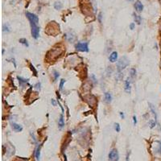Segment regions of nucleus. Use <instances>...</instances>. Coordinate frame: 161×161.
I'll return each mask as SVG.
<instances>
[{"label": "nucleus", "mask_w": 161, "mask_h": 161, "mask_svg": "<svg viewBox=\"0 0 161 161\" xmlns=\"http://www.w3.org/2000/svg\"><path fill=\"white\" fill-rule=\"evenodd\" d=\"M63 53V50L60 48H54L52 49L48 52L47 54V59L50 60H57L58 57L61 56Z\"/></svg>", "instance_id": "1"}, {"label": "nucleus", "mask_w": 161, "mask_h": 161, "mask_svg": "<svg viewBox=\"0 0 161 161\" xmlns=\"http://www.w3.org/2000/svg\"><path fill=\"white\" fill-rule=\"evenodd\" d=\"M128 65H129V60L127 59L126 57H121L120 59L118 60V63H117L118 70V71L123 70V69H124Z\"/></svg>", "instance_id": "2"}, {"label": "nucleus", "mask_w": 161, "mask_h": 161, "mask_svg": "<svg viewBox=\"0 0 161 161\" xmlns=\"http://www.w3.org/2000/svg\"><path fill=\"white\" fill-rule=\"evenodd\" d=\"M30 23H31V27H32V35L34 39H36L39 37V34H40V28L36 25V23L32 21H30Z\"/></svg>", "instance_id": "3"}, {"label": "nucleus", "mask_w": 161, "mask_h": 161, "mask_svg": "<svg viewBox=\"0 0 161 161\" xmlns=\"http://www.w3.org/2000/svg\"><path fill=\"white\" fill-rule=\"evenodd\" d=\"M76 48L80 52H89L88 43L86 42H78L76 44Z\"/></svg>", "instance_id": "4"}, {"label": "nucleus", "mask_w": 161, "mask_h": 161, "mask_svg": "<svg viewBox=\"0 0 161 161\" xmlns=\"http://www.w3.org/2000/svg\"><path fill=\"white\" fill-rule=\"evenodd\" d=\"M109 160L110 161H118L119 160V155H118V152L116 149H113L111 151H110L109 155Z\"/></svg>", "instance_id": "5"}, {"label": "nucleus", "mask_w": 161, "mask_h": 161, "mask_svg": "<svg viewBox=\"0 0 161 161\" xmlns=\"http://www.w3.org/2000/svg\"><path fill=\"white\" fill-rule=\"evenodd\" d=\"M26 16L27 17V19H29V21H32V22H35V23H38L39 21V18L38 16H36L35 14H32V13H30V12H26Z\"/></svg>", "instance_id": "6"}, {"label": "nucleus", "mask_w": 161, "mask_h": 161, "mask_svg": "<svg viewBox=\"0 0 161 161\" xmlns=\"http://www.w3.org/2000/svg\"><path fill=\"white\" fill-rule=\"evenodd\" d=\"M135 7L138 12H141L143 9V5L141 3L140 1H136L135 3Z\"/></svg>", "instance_id": "7"}, {"label": "nucleus", "mask_w": 161, "mask_h": 161, "mask_svg": "<svg viewBox=\"0 0 161 161\" xmlns=\"http://www.w3.org/2000/svg\"><path fill=\"white\" fill-rule=\"evenodd\" d=\"M117 58H118V52H113L110 55L109 60H110V62H115L116 60H117Z\"/></svg>", "instance_id": "8"}, {"label": "nucleus", "mask_w": 161, "mask_h": 161, "mask_svg": "<svg viewBox=\"0 0 161 161\" xmlns=\"http://www.w3.org/2000/svg\"><path fill=\"white\" fill-rule=\"evenodd\" d=\"M12 129L13 130H15L16 132H19V131H22V130H23V127L20 125H19L17 123H12Z\"/></svg>", "instance_id": "9"}, {"label": "nucleus", "mask_w": 161, "mask_h": 161, "mask_svg": "<svg viewBox=\"0 0 161 161\" xmlns=\"http://www.w3.org/2000/svg\"><path fill=\"white\" fill-rule=\"evenodd\" d=\"M125 90H126V92H130V83L129 81V78H127L126 82H125Z\"/></svg>", "instance_id": "10"}, {"label": "nucleus", "mask_w": 161, "mask_h": 161, "mask_svg": "<svg viewBox=\"0 0 161 161\" xmlns=\"http://www.w3.org/2000/svg\"><path fill=\"white\" fill-rule=\"evenodd\" d=\"M58 125H59V128L60 129H62L64 126H65V122H64V118H63V115H61L59 119V122H58Z\"/></svg>", "instance_id": "11"}, {"label": "nucleus", "mask_w": 161, "mask_h": 161, "mask_svg": "<svg viewBox=\"0 0 161 161\" xmlns=\"http://www.w3.org/2000/svg\"><path fill=\"white\" fill-rule=\"evenodd\" d=\"M105 102H106L107 103H110V102H111V100H112L111 94H110V93H105Z\"/></svg>", "instance_id": "12"}, {"label": "nucleus", "mask_w": 161, "mask_h": 161, "mask_svg": "<svg viewBox=\"0 0 161 161\" xmlns=\"http://www.w3.org/2000/svg\"><path fill=\"white\" fill-rule=\"evenodd\" d=\"M42 147V144H40V146L38 147L36 149V151H35V157H36L37 160H40V148Z\"/></svg>", "instance_id": "13"}, {"label": "nucleus", "mask_w": 161, "mask_h": 161, "mask_svg": "<svg viewBox=\"0 0 161 161\" xmlns=\"http://www.w3.org/2000/svg\"><path fill=\"white\" fill-rule=\"evenodd\" d=\"M65 38L67 39L69 41H71V42H73L75 39H76V36H75V35H73L70 33V34H66L65 35Z\"/></svg>", "instance_id": "14"}, {"label": "nucleus", "mask_w": 161, "mask_h": 161, "mask_svg": "<svg viewBox=\"0 0 161 161\" xmlns=\"http://www.w3.org/2000/svg\"><path fill=\"white\" fill-rule=\"evenodd\" d=\"M62 7H63V5H62V3L61 2H55V4H54V8L56 10H60L62 8Z\"/></svg>", "instance_id": "15"}, {"label": "nucleus", "mask_w": 161, "mask_h": 161, "mask_svg": "<svg viewBox=\"0 0 161 161\" xmlns=\"http://www.w3.org/2000/svg\"><path fill=\"white\" fill-rule=\"evenodd\" d=\"M17 78H18L19 82V84H20V85L26 84V83H27V81L29 80L28 79H23V78H22V77H17Z\"/></svg>", "instance_id": "16"}, {"label": "nucleus", "mask_w": 161, "mask_h": 161, "mask_svg": "<svg viewBox=\"0 0 161 161\" xmlns=\"http://www.w3.org/2000/svg\"><path fill=\"white\" fill-rule=\"evenodd\" d=\"M149 105H150V109H151V112L153 113V115H154V116H155V121L156 122V121H157V115H156V112H155V109H154L153 105H152L151 104H149Z\"/></svg>", "instance_id": "17"}, {"label": "nucleus", "mask_w": 161, "mask_h": 161, "mask_svg": "<svg viewBox=\"0 0 161 161\" xmlns=\"http://www.w3.org/2000/svg\"><path fill=\"white\" fill-rule=\"evenodd\" d=\"M134 19H135V21L138 24H140L141 23V17L139 15H137L134 14Z\"/></svg>", "instance_id": "18"}, {"label": "nucleus", "mask_w": 161, "mask_h": 161, "mask_svg": "<svg viewBox=\"0 0 161 161\" xmlns=\"http://www.w3.org/2000/svg\"><path fill=\"white\" fill-rule=\"evenodd\" d=\"M19 43L24 44V45L27 46V47L29 46V44H28V43H27V40H26V39H20V40H19Z\"/></svg>", "instance_id": "19"}, {"label": "nucleus", "mask_w": 161, "mask_h": 161, "mask_svg": "<svg viewBox=\"0 0 161 161\" xmlns=\"http://www.w3.org/2000/svg\"><path fill=\"white\" fill-rule=\"evenodd\" d=\"M135 74H136V70H135V69H130V77H134L135 76Z\"/></svg>", "instance_id": "20"}, {"label": "nucleus", "mask_w": 161, "mask_h": 161, "mask_svg": "<svg viewBox=\"0 0 161 161\" xmlns=\"http://www.w3.org/2000/svg\"><path fill=\"white\" fill-rule=\"evenodd\" d=\"M53 75H54V80H57V78L59 77V76H60V74H59V73L58 72H57V71H54L53 72Z\"/></svg>", "instance_id": "21"}, {"label": "nucleus", "mask_w": 161, "mask_h": 161, "mask_svg": "<svg viewBox=\"0 0 161 161\" xmlns=\"http://www.w3.org/2000/svg\"><path fill=\"white\" fill-rule=\"evenodd\" d=\"M159 143V145H158V148L156 149V152L159 154H161V142H158Z\"/></svg>", "instance_id": "22"}, {"label": "nucleus", "mask_w": 161, "mask_h": 161, "mask_svg": "<svg viewBox=\"0 0 161 161\" xmlns=\"http://www.w3.org/2000/svg\"><path fill=\"white\" fill-rule=\"evenodd\" d=\"M115 128L116 131H117V132L120 131V126H119L118 123H115Z\"/></svg>", "instance_id": "23"}, {"label": "nucleus", "mask_w": 161, "mask_h": 161, "mask_svg": "<svg viewBox=\"0 0 161 161\" xmlns=\"http://www.w3.org/2000/svg\"><path fill=\"white\" fill-rule=\"evenodd\" d=\"M65 80L62 79L61 80H60V90H62L63 89V86H64V84H65Z\"/></svg>", "instance_id": "24"}, {"label": "nucleus", "mask_w": 161, "mask_h": 161, "mask_svg": "<svg viewBox=\"0 0 161 161\" xmlns=\"http://www.w3.org/2000/svg\"><path fill=\"white\" fill-rule=\"evenodd\" d=\"M155 123H156L155 121H151L150 122V127H151V128H153V127L155 126Z\"/></svg>", "instance_id": "25"}, {"label": "nucleus", "mask_w": 161, "mask_h": 161, "mask_svg": "<svg viewBox=\"0 0 161 161\" xmlns=\"http://www.w3.org/2000/svg\"><path fill=\"white\" fill-rule=\"evenodd\" d=\"M3 32H10V30H9V27H8V26H6V25H3Z\"/></svg>", "instance_id": "26"}, {"label": "nucleus", "mask_w": 161, "mask_h": 161, "mask_svg": "<svg viewBox=\"0 0 161 161\" xmlns=\"http://www.w3.org/2000/svg\"><path fill=\"white\" fill-rule=\"evenodd\" d=\"M130 28L131 29V30H134V28H135V23H130Z\"/></svg>", "instance_id": "27"}, {"label": "nucleus", "mask_w": 161, "mask_h": 161, "mask_svg": "<svg viewBox=\"0 0 161 161\" xmlns=\"http://www.w3.org/2000/svg\"><path fill=\"white\" fill-rule=\"evenodd\" d=\"M35 88H36L37 90H40V83H37V84L35 85Z\"/></svg>", "instance_id": "28"}, {"label": "nucleus", "mask_w": 161, "mask_h": 161, "mask_svg": "<svg viewBox=\"0 0 161 161\" xmlns=\"http://www.w3.org/2000/svg\"><path fill=\"white\" fill-rule=\"evenodd\" d=\"M133 121H134V124L136 125V123H137V119H136V117H135V116H134V117H133Z\"/></svg>", "instance_id": "29"}, {"label": "nucleus", "mask_w": 161, "mask_h": 161, "mask_svg": "<svg viewBox=\"0 0 161 161\" xmlns=\"http://www.w3.org/2000/svg\"><path fill=\"white\" fill-rule=\"evenodd\" d=\"M98 19H99V22L100 23H102V14L100 13L99 15H98Z\"/></svg>", "instance_id": "30"}, {"label": "nucleus", "mask_w": 161, "mask_h": 161, "mask_svg": "<svg viewBox=\"0 0 161 161\" xmlns=\"http://www.w3.org/2000/svg\"><path fill=\"white\" fill-rule=\"evenodd\" d=\"M51 102H52V104L54 105V106H55V105H56V102H55V100H54V99H52Z\"/></svg>", "instance_id": "31"}, {"label": "nucleus", "mask_w": 161, "mask_h": 161, "mask_svg": "<svg viewBox=\"0 0 161 161\" xmlns=\"http://www.w3.org/2000/svg\"><path fill=\"white\" fill-rule=\"evenodd\" d=\"M120 116H121V118H124V114L123 112H120Z\"/></svg>", "instance_id": "32"}, {"label": "nucleus", "mask_w": 161, "mask_h": 161, "mask_svg": "<svg viewBox=\"0 0 161 161\" xmlns=\"http://www.w3.org/2000/svg\"><path fill=\"white\" fill-rule=\"evenodd\" d=\"M126 161H129V155H126Z\"/></svg>", "instance_id": "33"}, {"label": "nucleus", "mask_w": 161, "mask_h": 161, "mask_svg": "<svg viewBox=\"0 0 161 161\" xmlns=\"http://www.w3.org/2000/svg\"><path fill=\"white\" fill-rule=\"evenodd\" d=\"M130 1H132V0H130Z\"/></svg>", "instance_id": "34"}]
</instances>
